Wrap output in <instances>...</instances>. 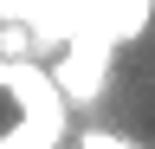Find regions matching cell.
Segmentation results:
<instances>
[{"instance_id":"obj_2","label":"cell","mask_w":155,"mask_h":149,"mask_svg":"<svg viewBox=\"0 0 155 149\" xmlns=\"http://www.w3.org/2000/svg\"><path fill=\"white\" fill-rule=\"evenodd\" d=\"M26 52H32V26L7 20V26H0V59H26Z\"/></svg>"},{"instance_id":"obj_1","label":"cell","mask_w":155,"mask_h":149,"mask_svg":"<svg viewBox=\"0 0 155 149\" xmlns=\"http://www.w3.org/2000/svg\"><path fill=\"white\" fill-rule=\"evenodd\" d=\"M0 91H13V104L26 110L32 123H58L65 117V84L45 78L32 59H0Z\"/></svg>"},{"instance_id":"obj_3","label":"cell","mask_w":155,"mask_h":149,"mask_svg":"<svg viewBox=\"0 0 155 149\" xmlns=\"http://www.w3.org/2000/svg\"><path fill=\"white\" fill-rule=\"evenodd\" d=\"M78 149H142V143H129V136H116V130L84 123V130H78Z\"/></svg>"}]
</instances>
